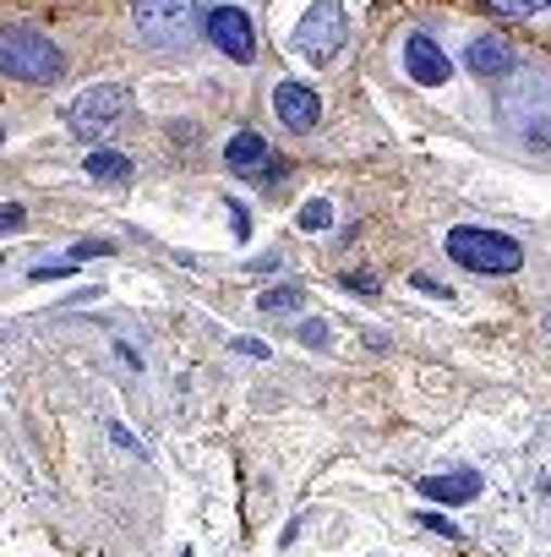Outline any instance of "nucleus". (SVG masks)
<instances>
[{
  "mask_svg": "<svg viewBox=\"0 0 551 557\" xmlns=\"http://www.w3.org/2000/svg\"><path fill=\"white\" fill-rule=\"evenodd\" d=\"M0 72L17 77V83H61L66 55L23 23H0Z\"/></svg>",
  "mask_w": 551,
  "mask_h": 557,
  "instance_id": "f257e3e1",
  "label": "nucleus"
},
{
  "mask_svg": "<svg viewBox=\"0 0 551 557\" xmlns=\"http://www.w3.org/2000/svg\"><path fill=\"white\" fill-rule=\"evenodd\" d=\"M448 257L469 273H518L524 268V246L502 230H480V224H459L448 230Z\"/></svg>",
  "mask_w": 551,
  "mask_h": 557,
  "instance_id": "f03ea898",
  "label": "nucleus"
},
{
  "mask_svg": "<svg viewBox=\"0 0 551 557\" xmlns=\"http://www.w3.org/2000/svg\"><path fill=\"white\" fill-rule=\"evenodd\" d=\"M132 17L153 50H186L202 28L197 0H132Z\"/></svg>",
  "mask_w": 551,
  "mask_h": 557,
  "instance_id": "7ed1b4c3",
  "label": "nucleus"
},
{
  "mask_svg": "<svg viewBox=\"0 0 551 557\" xmlns=\"http://www.w3.org/2000/svg\"><path fill=\"white\" fill-rule=\"evenodd\" d=\"M345 39H350V17H345L339 0H312V12L290 34L296 55H306L312 66H334V55L345 50Z\"/></svg>",
  "mask_w": 551,
  "mask_h": 557,
  "instance_id": "20e7f679",
  "label": "nucleus"
},
{
  "mask_svg": "<svg viewBox=\"0 0 551 557\" xmlns=\"http://www.w3.org/2000/svg\"><path fill=\"white\" fill-rule=\"evenodd\" d=\"M121 115H126V88H115V83H99V88H88V94H77L66 104V126L83 143H99Z\"/></svg>",
  "mask_w": 551,
  "mask_h": 557,
  "instance_id": "39448f33",
  "label": "nucleus"
},
{
  "mask_svg": "<svg viewBox=\"0 0 551 557\" xmlns=\"http://www.w3.org/2000/svg\"><path fill=\"white\" fill-rule=\"evenodd\" d=\"M224 164H229L235 175H246V181H262V186H279V181H285V159L273 153L256 132H235L229 148H224Z\"/></svg>",
  "mask_w": 551,
  "mask_h": 557,
  "instance_id": "423d86ee",
  "label": "nucleus"
},
{
  "mask_svg": "<svg viewBox=\"0 0 551 557\" xmlns=\"http://www.w3.org/2000/svg\"><path fill=\"white\" fill-rule=\"evenodd\" d=\"M202 34L229 55V61H251V50H256V34H251V17L240 12V7H213L208 17H202Z\"/></svg>",
  "mask_w": 551,
  "mask_h": 557,
  "instance_id": "0eeeda50",
  "label": "nucleus"
},
{
  "mask_svg": "<svg viewBox=\"0 0 551 557\" xmlns=\"http://www.w3.org/2000/svg\"><path fill=\"white\" fill-rule=\"evenodd\" d=\"M273 115H279L290 132H317L323 99H317V88H306V83H279V88H273Z\"/></svg>",
  "mask_w": 551,
  "mask_h": 557,
  "instance_id": "6e6552de",
  "label": "nucleus"
},
{
  "mask_svg": "<svg viewBox=\"0 0 551 557\" xmlns=\"http://www.w3.org/2000/svg\"><path fill=\"white\" fill-rule=\"evenodd\" d=\"M404 72H410L421 88H442V83L453 77V61H448L426 34H410V39H404Z\"/></svg>",
  "mask_w": 551,
  "mask_h": 557,
  "instance_id": "1a4fd4ad",
  "label": "nucleus"
},
{
  "mask_svg": "<svg viewBox=\"0 0 551 557\" xmlns=\"http://www.w3.org/2000/svg\"><path fill=\"white\" fill-rule=\"evenodd\" d=\"M464 61H469V72H475V77H502V72L513 66V50H508V39H502V34H480V39L464 50Z\"/></svg>",
  "mask_w": 551,
  "mask_h": 557,
  "instance_id": "9d476101",
  "label": "nucleus"
},
{
  "mask_svg": "<svg viewBox=\"0 0 551 557\" xmlns=\"http://www.w3.org/2000/svg\"><path fill=\"white\" fill-rule=\"evenodd\" d=\"M421 497H431V503H475V497H480V475H475V470L426 475V481H421Z\"/></svg>",
  "mask_w": 551,
  "mask_h": 557,
  "instance_id": "9b49d317",
  "label": "nucleus"
},
{
  "mask_svg": "<svg viewBox=\"0 0 551 557\" xmlns=\"http://www.w3.org/2000/svg\"><path fill=\"white\" fill-rule=\"evenodd\" d=\"M88 175L93 181H132V159L115 153V148H93L88 153Z\"/></svg>",
  "mask_w": 551,
  "mask_h": 557,
  "instance_id": "f8f14e48",
  "label": "nucleus"
},
{
  "mask_svg": "<svg viewBox=\"0 0 551 557\" xmlns=\"http://www.w3.org/2000/svg\"><path fill=\"white\" fill-rule=\"evenodd\" d=\"M301 301H306L301 285H279V290H262V296H256L262 312H290V307H301Z\"/></svg>",
  "mask_w": 551,
  "mask_h": 557,
  "instance_id": "ddd939ff",
  "label": "nucleus"
},
{
  "mask_svg": "<svg viewBox=\"0 0 551 557\" xmlns=\"http://www.w3.org/2000/svg\"><path fill=\"white\" fill-rule=\"evenodd\" d=\"M486 12H497V17H535V12H546L551 0H480Z\"/></svg>",
  "mask_w": 551,
  "mask_h": 557,
  "instance_id": "4468645a",
  "label": "nucleus"
},
{
  "mask_svg": "<svg viewBox=\"0 0 551 557\" xmlns=\"http://www.w3.org/2000/svg\"><path fill=\"white\" fill-rule=\"evenodd\" d=\"M328 224H334V202L312 197V202L301 208V230H328Z\"/></svg>",
  "mask_w": 551,
  "mask_h": 557,
  "instance_id": "2eb2a0df",
  "label": "nucleus"
},
{
  "mask_svg": "<svg viewBox=\"0 0 551 557\" xmlns=\"http://www.w3.org/2000/svg\"><path fill=\"white\" fill-rule=\"evenodd\" d=\"M28 278H39V285H50V278H77V257H61V262H39Z\"/></svg>",
  "mask_w": 551,
  "mask_h": 557,
  "instance_id": "dca6fc26",
  "label": "nucleus"
},
{
  "mask_svg": "<svg viewBox=\"0 0 551 557\" xmlns=\"http://www.w3.org/2000/svg\"><path fill=\"white\" fill-rule=\"evenodd\" d=\"M421 524H426V530H437V535H448V541H459V530H453L442 513H421Z\"/></svg>",
  "mask_w": 551,
  "mask_h": 557,
  "instance_id": "f3484780",
  "label": "nucleus"
},
{
  "mask_svg": "<svg viewBox=\"0 0 551 557\" xmlns=\"http://www.w3.org/2000/svg\"><path fill=\"white\" fill-rule=\"evenodd\" d=\"M235 350L251 356V361H267V345H262V339H235Z\"/></svg>",
  "mask_w": 551,
  "mask_h": 557,
  "instance_id": "a211bd4d",
  "label": "nucleus"
},
{
  "mask_svg": "<svg viewBox=\"0 0 551 557\" xmlns=\"http://www.w3.org/2000/svg\"><path fill=\"white\" fill-rule=\"evenodd\" d=\"M110 437H115V443H121L126 454H142V443H137V437H132L126 426H115V421H110Z\"/></svg>",
  "mask_w": 551,
  "mask_h": 557,
  "instance_id": "6ab92c4d",
  "label": "nucleus"
},
{
  "mask_svg": "<svg viewBox=\"0 0 551 557\" xmlns=\"http://www.w3.org/2000/svg\"><path fill=\"white\" fill-rule=\"evenodd\" d=\"M301 339H306V345H317V350H323V345H328V329H323V323H306V329H301Z\"/></svg>",
  "mask_w": 551,
  "mask_h": 557,
  "instance_id": "aec40b11",
  "label": "nucleus"
},
{
  "mask_svg": "<svg viewBox=\"0 0 551 557\" xmlns=\"http://www.w3.org/2000/svg\"><path fill=\"white\" fill-rule=\"evenodd\" d=\"M229 219H235V230H240V235H251V213H246L240 202H229Z\"/></svg>",
  "mask_w": 551,
  "mask_h": 557,
  "instance_id": "412c9836",
  "label": "nucleus"
},
{
  "mask_svg": "<svg viewBox=\"0 0 551 557\" xmlns=\"http://www.w3.org/2000/svg\"><path fill=\"white\" fill-rule=\"evenodd\" d=\"M23 219H28V213H23V208H0V230H17V224H23Z\"/></svg>",
  "mask_w": 551,
  "mask_h": 557,
  "instance_id": "4be33fe9",
  "label": "nucleus"
},
{
  "mask_svg": "<svg viewBox=\"0 0 551 557\" xmlns=\"http://www.w3.org/2000/svg\"><path fill=\"white\" fill-rule=\"evenodd\" d=\"M251 268H256V273H273V268H279V251H262Z\"/></svg>",
  "mask_w": 551,
  "mask_h": 557,
  "instance_id": "5701e85b",
  "label": "nucleus"
},
{
  "mask_svg": "<svg viewBox=\"0 0 551 557\" xmlns=\"http://www.w3.org/2000/svg\"><path fill=\"white\" fill-rule=\"evenodd\" d=\"M0 143H7V126H0Z\"/></svg>",
  "mask_w": 551,
  "mask_h": 557,
  "instance_id": "b1692460",
  "label": "nucleus"
}]
</instances>
